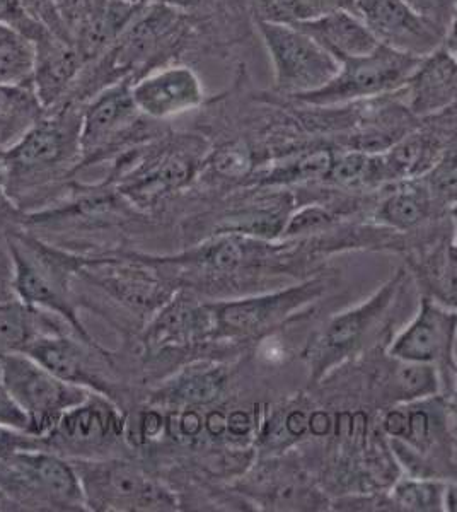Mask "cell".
<instances>
[{
  "instance_id": "cell-1",
  "label": "cell",
  "mask_w": 457,
  "mask_h": 512,
  "mask_svg": "<svg viewBox=\"0 0 457 512\" xmlns=\"http://www.w3.org/2000/svg\"><path fill=\"white\" fill-rule=\"evenodd\" d=\"M81 117L82 105L57 106L16 146L2 152L7 193L41 185L79 163L82 158Z\"/></svg>"
},
{
  "instance_id": "cell-2",
  "label": "cell",
  "mask_w": 457,
  "mask_h": 512,
  "mask_svg": "<svg viewBox=\"0 0 457 512\" xmlns=\"http://www.w3.org/2000/svg\"><path fill=\"white\" fill-rule=\"evenodd\" d=\"M9 250L14 263L12 284L19 299L35 308L50 309L64 316L87 345L99 349L93 338L82 328L76 309L70 304L69 279L70 274L76 270L74 262L33 239H12L9 241Z\"/></svg>"
},
{
  "instance_id": "cell-3",
  "label": "cell",
  "mask_w": 457,
  "mask_h": 512,
  "mask_svg": "<svg viewBox=\"0 0 457 512\" xmlns=\"http://www.w3.org/2000/svg\"><path fill=\"white\" fill-rule=\"evenodd\" d=\"M0 381L31 420V436L43 437L52 431L58 419L91 391L67 383L50 373L33 357L0 354Z\"/></svg>"
},
{
  "instance_id": "cell-4",
  "label": "cell",
  "mask_w": 457,
  "mask_h": 512,
  "mask_svg": "<svg viewBox=\"0 0 457 512\" xmlns=\"http://www.w3.org/2000/svg\"><path fill=\"white\" fill-rule=\"evenodd\" d=\"M86 506L98 511H173L176 502L162 483L128 461L72 463Z\"/></svg>"
},
{
  "instance_id": "cell-5",
  "label": "cell",
  "mask_w": 457,
  "mask_h": 512,
  "mask_svg": "<svg viewBox=\"0 0 457 512\" xmlns=\"http://www.w3.org/2000/svg\"><path fill=\"white\" fill-rule=\"evenodd\" d=\"M425 57L379 43L372 52L340 60V69L326 86L299 98L316 105L371 98L406 86Z\"/></svg>"
},
{
  "instance_id": "cell-6",
  "label": "cell",
  "mask_w": 457,
  "mask_h": 512,
  "mask_svg": "<svg viewBox=\"0 0 457 512\" xmlns=\"http://www.w3.org/2000/svg\"><path fill=\"white\" fill-rule=\"evenodd\" d=\"M270 53L275 88L280 93L302 96L326 86L336 76L340 62L318 41L289 24L256 21Z\"/></svg>"
},
{
  "instance_id": "cell-7",
  "label": "cell",
  "mask_w": 457,
  "mask_h": 512,
  "mask_svg": "<svg viewBox=\"0 0 457 512\" xmlns=\"http://www.w3.org/2000/svg\"><path fill=\"white\" fill-rule=\"evenodd\" d=\"M132 84L130 79L111 84L82 105V159L93 161L118 146L120 140L134 134L142 118H147L135 105Z\"/></svg>"
},
{
  "instance_id": "cell-8",
  "label": "cell",
  "mask_w": 457,
  "mask_h": 512,
  "mask_svg": "<svg viewBox=\"0 0 457 512\" xmlns=\"http://www.w3.org/2000/svg\"><path fill=\"white\" fill-rule=\"evenodd\" d=\"M357 16L382 45L429 57L442 45V36L406 0H355Z\"/></svg>"
},
{
  "instance_id": "cell-9",
  "label": "cell",
  "mask_w": 457,
  "mask_h": 512,
  "mask_svg": "<svg viewBox=\"0 0 457 512\" xmlns=\"http://www.w3.org/2000/svg\"><path fill=\"white\" fill-rule=\"evenodd\" d=\"M140 113L149 120H166L195 110L203 103V86L188 65H168L147 72L132 84Z\"/></svg>"
},
{
  "instance_id": "cell-10",
  "label": "cell",
  "mask_w": 457,
  "mask_h": 512,
  "mask_svg": "<svg viewBox=\"0 0 457 512\" xmlns=\"http://www.w3.org/2000/svg\"><path fill=\"white\" fill-rule=\"evenodd\" d=\"M2 461L19 485L28 487L48 501L65 507L86 506L76 468L58 454L41 451L36 446L21 449Z\"/></svg>"
},
{
  "instance_id": "cell-11",
  "label": "cell",
  "mask_w": 457,
  "mask_h": 512,
  "mask_svg": "<svg viewBox=\"0 0 457 512\" xmlns=\"http://www.w3.org/2000/svg\"><path fill=\"white\" fill-rule=\"evenodd\" d=\"M122 427L116 408L103 393L93 395L91 391L81 403L69 408L43 439L74 451L93 449L120 436Z\"/></svg>"
},
{
  "instance_id": "cell-12",
  "label": "cell",
  "mask_w": 457,
  "mask_h": 512,
  "mask_svg": "<svg viewBox=\"0 0 457 512\" xmlns=\"http://www.w3.org/2000/svg\"><path fill=\"white\" fill-rule=\"evenodd\" d=\"M31 45L35 50L33 86L41 103L50 111L64 105L87 62L74 43L60 40L52 33Z\"/></svg>"
},
{
  "instance_id": "cell-13",
  "label": "cell",
  "mask_w": 457,
  "mask_h": 512,
  "mask_svg": "<svg viewBox=\"0 0 457 512\" xmlns=\"http://www.w3.org/2000/svg\"><path fill=\"white\" fill-rule=\"evenodd\" d=\"M294 26L318 41L338 62L347 57L365 55L379 45L376 36L372 35L364 21L353 12H326Z\"/></svg>"
},
{
  "instance_id": "cell-14",
  "label": "cell",
  "mask_w": 457,
  "mask_h": 512,
  "mask_svg": "<svg viewBox=\"0 0 457 512\" xmlns=\"http://www.w3.org/2000/svg\"><path fill=\"white\" fill-rule=\"evenodd\" d=\"M411 108L417 113L434 111L457 99V59L446 48L425 57L406 82Z\"/></svg>"
},
{
  "instance_id": "cell-15",
  "label": "cell",
  "mask_w": 457,
  "mask_h": 512,
  "mask_svg": "<svg viewBox=\"0 0 457 512\" xmlns=\"http://www.w3.org/2000/svg\"><path fill=\"white\" fill-rule=\"evenodd\" d=\"M23 354L33 357L41 366L47 367L50 373L67 383L91 388L103 395L106 393L105 386H101L98 376L93 373V367L87 362L86 350L70 338L45 333L36 338Z\"/></svg>"
},
{
  "instance_id": "cell-16",
  "label": "cell",
  "mask_w": 457,
  "mask_h": 512,
  "mask_svg": "<svg viewBox=\"0 0 457 512\" xmlns=\"http://www.w3.org/2000/svg\"><path fill=\"white\" fill-rule=\"evenodd\" d=\"M47 113L33 81L0 84V152L16 146Z\"/></svg>"
},
{
  "instance_id": "cell-17",
  "label": "cell",
  "mask_w": 457,
  "mask_h": 512,
  "mask_svg": "<svg viewBox=\"0 0 457 512\" xmlns=\"http://www.w3.org/2000/svg\"><path fill=\"white\" fill-rule=\"evenodd\" d=\"M183 151L185 149L180 151L168 149V152L154 159L151 168H147L144 173H139L135 176V180L128 181L123 187L125 193L139 202L142 200L151 202L164 193L183 187L195 171L193 154L191 152L186 154Z\"/></svg>"
},
{
  "instance_id": "cell-18",
  "label": "cell",
  "mask_w": 457,
  "mask_h": 512,
  "mask_svg": "<svg viewBox=\"0 0 457 512\" xmlns=\"http://www.w3.org/2000/svg\"><path fill=\"white\" fill-rule=\"evenodd\" d=\"M96 274H99V284L108 289L118 301L128 304L130 308L151 311L157 306L168 303L171 299L168 289L144 272H132V270L120 268V272L96 270Z\"/></svg>"
},
{
  "instance_id": "cell-19",
  "label": "cell",
  "mask_w": 457,
  "mask_h": 512,
  "mask_svg": "<svg viewBox=\"0 0 457 512\" xmlns=\"http://www.w3.org/2000/svg\"><path fill=\"white\" fill-rule=\"evenodd\" d=\"M40 316L35 306L24 301H0V354H16L28 349L40 330Z\"/></svg>"
},
{
  "instance_id": "cell-20",
  "label": "cell",
  "mask_w": 457,
  "mask_h": 512,
  "mask_svg": "<svg viewBox=\"0 0 457 512\" xmlns=\"http://www.w3.org/2000/svg\"><path fill=\"white\" fill-rule=\"evenodd\" d=\"M198 313H195L183 299H169L161 313L151 325L145 337V345L151 350H162L173 347L181 337L197 328Z\"/></svg>"
},
{
  "instance_id": "cell-21",
  "label": "cell",
  "mask_w": 457,
  "mask_h": 512,
  "mask_svg": "<svg viewBox=\"0 0 457 512\" xmlns=\"http://www.w3.org/2000/svg\"><path fill=\"white\" fill-rule=\"evenodd\" d=\"M285 297L226 304L219 309L220 325L231 328V330L258 328L263 321H267L277 311L278 304L282 303Z\"/></svg>"
},
{
  "instance_id": "cell-22",
  "label": "cell",
  "mask_w": 457,
  "mask_h": 512,
  "mask_svg": "<svg viewBox=\"0 0 457 512\" xmlns=\"http://www.w3.org/2000/svg\"><path fill=\"white\" fill-rule=\"evenodd\" d=\"M220 384H222V379L214 371L186 374L166 391V395H168L166 398L169 402L180 403V405L207 403L217 396Z\"/></svg>"
},
{
  "instance_id": "cell-23",
  "label": "cell",
  "mask_w": 457,
  "mask_h": 512,
  "mask_svg": "<svg viewBox=\"0 0 457 512\" xmlns=\"http://www.w3.org/2000/svg\"><path fill=\"white\" fill-rule=\"evenodd\" d=\"M439 316L425 311L422 320L406 333L396 352L408 359H430L434 357L440 344Z\"/></svg>"
},
{
  "instance_id": "cell-24",
  "label": "cell",
  "mask_w": 457,
  "mask_h": 512,
  "mask_svg": "<svg viewBox=\"0 0 457 512\" xmlns=\"http://www.w3.org/2000/svg\"><path fill=\"white\" fill-rule=\"evenodd\" d=\"M35 50L28 40L0 48V84H23L33 81Z\"/></svg>"
},
{
  "instance_id": "cell-25",
  "label": "cell",
  "mask_w": 457,
  "mask_h": 512,
  "mask_svg": "<svg viewBox=\"0 0 457 512\" xmlns=\"http://www.w3.org/2000/svg\"><path fill=\"white\" fill-rule=\"evenodd\" d=\"M255 2L256 21L275 24H294L314 18L313 11L304 0H253Z\"/></svg>"
},
{
  "instance_id": "cell-26",
  "label": "cell",
  "mask_w": 457,
  "mask_h": 512,
  "mask_svg": "<svg viewBox=\"0 0 457 512\" xmlns=\"http://www.w3.org/2000/svg\"><path fill=\"white\" fill-rule=\"evenodd\" d=\"M0 24L16 31L29 43H35L50 33L43 24L29 16L19 0H0Z\"/></svg>"
},
{
  "instance_id": "cell-27",
  "label": "cell",
  "mask_w": 457,
  "mask_h": 512,
  "mask_svg": "<svg viewBox=\"0 0 457 512\" xmlns=\"http://www.w3.org/2000/svg\"><path fill=\"white\" fill-rule=\"evenodd\" d=\"M195 260L217 272H232L243 260V250L234 241H224L195 256Z\"/></svg>"
},
{
  "instance_id": "cell-28",
  "label": "cell",
  "mask_w": 457,
  "mask_h": 512,
  "mask_svg": "<svg viewBox=\"0 0 457 512\" xmlns=\"http://www.w3.org/2000/svg\"><path fill=\"white\" fill-rule=\"evenodd\" d=\"M369 311L367 309L364 313H355V315H348L342 320L336 321L335 325L331 326L330 332L326 335V345L330 349H342L347 345L352 344L355 338L359 337L362 326L365 325V320L369 318Z\"/></svg>"
},
{
  "instance_id": "cell-29",
  "label": "cell",
  "mask_w": 457,
  "mask_h": 512,
  "mask_svg": "<svg viewBox=\"0 0 457 512\" xmlns=\"http://www.w3.org/2000/svg\"><path fill=\"white\" fill-rule=\"evenodd\" d=\"M0 425L12 429V431L23 432V434L26 432L28 436H31V420H29L28 414L12 398L2 381H0Z\"/></svg>"
},
{
  "instance_id": "cell-30",
  "label": "cell",
  "mask_w": 457,
  "mask_h": 512,
  "mask_svg": "<svg viewBox=\"0 0 457 512\" xmlns=\"http://www.w3.org/2000/svg\"><path fill=\"white\" fill-rule=\"evenodd\" d=\"M19 4L28 11L31 18H35L38 23L43 24L52 35L57 36L60 40L72 41L65 35L62 24L58 21L57 12L53 9L52 0H19Z\"/></svg>"
},
{
  "instance_id": "cell-31",
  "label": "cell",
  "mask_w": 457,
  "mask_h": 512,
  "mask_svg": "<svg viewBox=\"0 0 457 512\" xmlns=\"http://www.w3.org/2000/svg\"><path fill=\"white\" fill-rule=\"evenodd\" d=\"M166 425H168L171 436L191 439V437H197L200 431H202L203 420L197 412H193V410L188 412L186 410L183 414L171 415Z\"/></svg>"
},
{
  "instance_id": "cell-32",
  "label": "cell",
  "mask_w": 457,
  "mask_h": 512,
  "mask_svg": "<svg viewBox=\"0 0 457 512\" xmlns=\"http://www.w3.org/2000/svg\"><path fill=\"white\" fill-rule=\"evenodd\" d=\"M389 216L401 224H411L422 216V207L413 195H398L389 205Z\"/></svg>"
},
{
  "instance_id": "cell-33",
  "label": "cell",
  "mask_w": 457,
  "mask_h": 512,
  "mask_svg": "<svg viewBox=\"0 0 457 512\" xmlns=\"http://www.w3.org/2000/svg\"><path fill=\"white\" fill-rule=\"evenodd\" d=\"M29 437H24L18 431H12L0 425V460H6L11 454L18 453L21 449L36 448Z\"/></svg>"
},
{
  "instance_id": "cell-34",
  "label": "cell",
  "mask_w": 457,
  "mask_h": 512,
  "mask_svg": "<svg viewBox=\"0 0 457 512\" xmlns=\"http://www.w3.org/2000/svg\"><path fill=\"white\" fill-rule=\"evenodd\" d=\"M435 183L442 192L457 193V152L449 154L440 164L435 175Z\"/></svg>"
},
{
  "instance_id": "cell-35",
  "label": "cell",
  "mask_w": 457,
  "mask_h": 512,
  "mask_svg": "<svg viewBox=\"0 0 457 512\" xmlns=\"http://www.w3.org/2000/svg\"><path fill=\"white\" fill-rule=\"evenodd\" d=\"M246 156L239 149H229V151L220 152L219 158L215 161V166L222 175L236 176L243 173L246 166Z\"/></svg>"
},
{
  "instance_id": "cell-36",
  "label": "cell",
  "mask_w": 457,
  "mask_h": 512,
  "mask_svg": "<svg viewBox=\"0 0 457 512\" xmlns=\"http://www.w3.org/2000/svg\"><path fill=\"white\" fill-rule=\"evenodd\" d=\"M304 2L313 11L314 18L333 11H348L357 14L355 0H304Z\"/></svg>"
},
{
  "instance_id": "cell-37",
  "label": "cell",
  "mask_w": 457,
  "mask_h": 512,
  "mask_svg": "<svg viewBox=\"0 0 457 512\" xmlns=\"http://www.w3.org/2000/svg\"><path fill=\"white\" fill-rule=\"evenodd\" d=\"M365 171V158L362 156H348L335 166L336 180H357Z\"/></svg>"
},
{
  "instance_id": "cell-38",
  "label": "cell",
  "mask_w": 457,
  "mask_h": 512,
  "mask_svg": "<svg viewBox=\"0 0 457 512\" xmlns=\"http://www.w3.org/2000/svg\"><path fill=\"white\" fill-rule=\"evenodd\" d=\"M162 427H164V420H162L161 415L156 414V412H151V414H145L140 420V429H142V434L147 439H151V437H156L159 432L162 431Z\"/></svg>"
},
{
  "instance_id": "cell-39",
  "label": "cell",
  "mask_w": 457,
  "mask_h": 512,
  "mask_svg": "<svg viewBox=\"0 0 457 512\" xmlns=\"http://www.w3.org/2000/svg\"><path fill=\"white\" fill-rule=\"evenodd\" d=\"M227 429H229L232 434H236V436L246 434L249 429L248 415L243 414V412H236V414H232L231 417L227 419Z\"/></svg>"
},
{
  "instance_id": "cell-40",
  "label": "cell",
  "mask_w": 457,
  "mask_h": 512,
  "mask_svg": "<svg viewBox=\"0 0 457 512\" xmlns=\"http://www.w3.org/2000/svg\"><path fill=\"white\" fill-rule=\"evenodd\" d=\"M205 425L212 436H220L227 429V419L220 412H214L207 417Z\"/></svg>"
},
{
  "instance_id": "cell-41",
  "label": "cell",
  "mask_w": 457,
  "mask_h": 512,
  "mask_svg": "<svg viewBox=\"0 0 457 512\" xmlns=\"http://www.w3.org/2000/svg\"><path fill=\"white\" fill-rule=\"evenodd\" d=\"M446 50L451 53L452 57L457 59V4L452 14L451 26H449V33L446 36Z\"/></svg>"
},
{
  "instance_id": "cell-42",
  "label": "cell",
  "mask_w": 457,
  "mask_h": 512,
  "mask_svg": "<svg viewBox=\"0 0 457 512\" xmlns=\"http://www.w3.org/2000/svg\"><path fill=\"white\" fill-rule=\"evenodd\" d=\"M21 40H26V38H23L11 28H7L4 24H0V48L11 47V45Z\"/></svg>"
},
{
  "instance_id": "cell-43",
  "label": "cell",
  "mask_w": 457,
  "mask_h": 512,
  "mask_svg": "<svg viewBox=\"0 0 457 512\" xmlns=\"http://www.w3.org/2000/svg\"><path fill=\"white\" fill-rule=\"evenodd\" d=\"M304 417L302 414H294L289 419V427L290 431L294 432V434H301L304 431Z\"/></svg>"
},
{
  "instance_id": "cell-44",
  "label": "cell",
  "mask_w": 457,
  "mask_h": 512,
  "mask_svg": "<svg viewBox=\"0 0 457 512\" xmlns=\"http://www.w3.org/2000/svg\"><path fill=\"white\" fill-rule=\"evenodd\" d=\"M169 6L178 7V9H190L200 4V0H168Z\"/></svg>"
},
{
  "instance_id": "cell-45",
  "label": "cell",
  "mask_w": 457,
  "mask_h": 512,
  "mask_svg": "<svg viewBox=\"0 0 457 512\" xmlns=\"http://www.w3.org/2000/svg\"><path fill=\"white\" fill-rule=\"evenodd\" d=\"M127 2H132V4H137V6H156V4H168V0H127Z\"/></svg>"
},
{
  "instance_id": "cell-46",
  "label": "cell",
  "mask_w": 457,
  "mask_h": 512,
  "mask_svg": "<svg viewBox=\"0 0 457 512\" xmlns=\"http://www.w3.org/2000/svg\"><path fill=\"white\" fill-rule=\"evenodd\" d=\"M108 0H89V6H91V11H96V9H101V7L105 6Z\"/></svg>"
},
{
  "instance_id": "cell-47",
  "label": "cell",
  "mask_w": 457,
  "mask_h": 512,
  "mask_svg": "<svg viewBox=\"0 0 457 512\" xmlns=\"http://www.w3.org/2000/svg\"><path fill=\"white\" fill-rule=\"evenodd\" d=\"M0 497H2V492H0Z\"/></svg>"
}]
</instances>
